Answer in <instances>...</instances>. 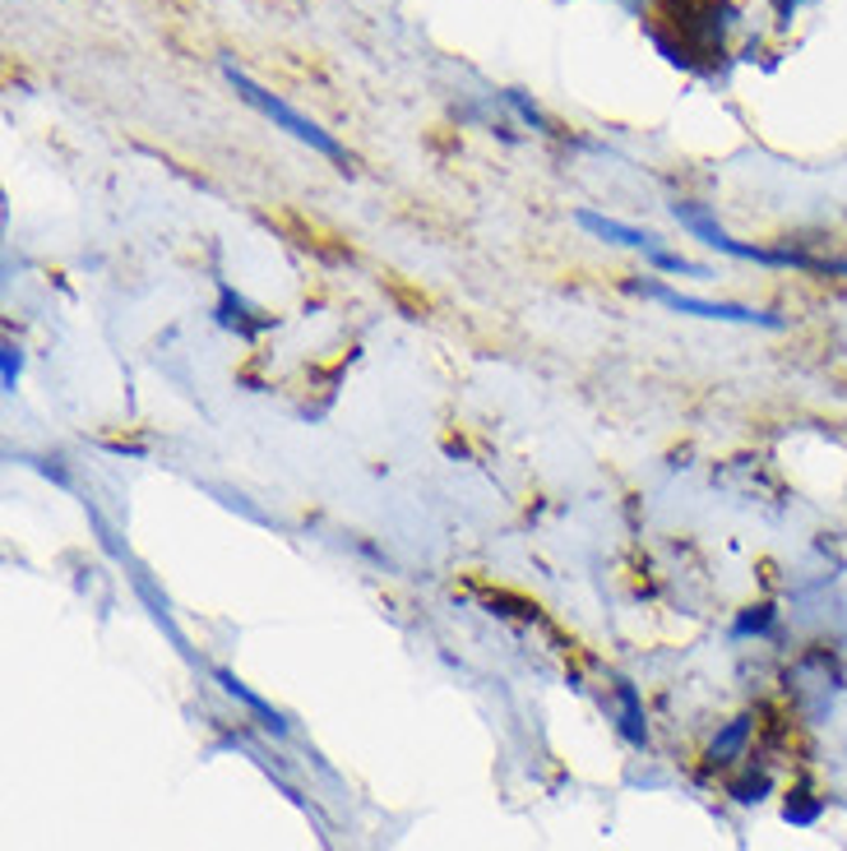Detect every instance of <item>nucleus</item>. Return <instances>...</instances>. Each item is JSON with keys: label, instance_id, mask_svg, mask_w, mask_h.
<instances>
[{"label": "nucleus", "instance_id": "nucleus-1", "mask_svg": "<svg viewBox=\"0 0 847 851\" xmlns=\"http://www.w3.org/2000/svg\"><path fill=\"white\" fill-rule=\"evenodd\" d=\"M228 79H232V88H237V93L241 98H246L255 111H264V117H270L274 125H283L287 134H293V140H301V144H310V148H316V153H324V158L329 163H339V172H352V153L339 144V140H333V134H324L316 121H306L301 117V111L297 107H287L283 98H274L270 93V88H260L255 79H246V75H241V70H228Z\"/></svg>", "mask_w": 847, "mask_h": 851}, {"label": "nucleus", "instance_id": "nucleus-2", "mask_svg": "<svg viewBox=\"0 0 847 851\" xmlns=\"http://www.w3.org/2000/svg\"><path fill=\"white\" fill-rule=\"evenodd\" d=\"M630 292H644L662 301L667 310H681V316H700V320H727V324H760V329H783L778 316H765V310H750V306H732V301H700V297H681L672 287H658V283H630Z\"/></svg>", "mask_w": 847, "mask_h": 851}, {"label": "nucleus", "instance_id": "nucleus-3", "mask_svg": "<svg viewBox=\"0 0 847 851\" xmlns=\"http://www.w3.org/2000/svg\"><path fill=\"white\" fill-rule=\"evenodd\" d=\"M264 218H270L283 236H293V241L301 245V251H310V255L333 259V264H339V259H352L348 245H329V241H339V236L324 232L320 222H306V218H301V213H293V209H287V213H264Z\"/></svg>", "mask_w": 847, "mask_h": 851}, {"label": "nucleus", "instance_id": "nucleus-4", "mask_svg": "<svg viewBox=\"0 0 847 851\" xmlns=\"http://www.w3.org/2000/svg\"><path fill=\"white\" fill-rule=\"evenodd\" d=\"M574 222L584 232H593V236H602V241H616V245H635V251H658V236L653 232H639V228H626V222H616V218H602V213H588V209H579L574 213Z\"/></svg>", "mask_w": 847, "mask_h": 851}, {"label": "nucleus", "instance_id": "nucleus-5", "mask_svg": "<svg viewBox=\"0 0 847 851\" xmlns=\"http://www.w3.org/2000/svg\"><path fill=\"white\" fill-rule=\"evenodd\" d=\"M213 681H218L222 689H228V694H232V699H237V704H246V708L255 712V718H260V727H264V731H270V736H287V722H283V712H274V708H270V704H264V699H260V694H255L251 685H241V681L232 676V671H228V666H218V671H213Z\"/></svg>", "mask_w": 847, "mask_h": 851}, {"label": "nucleus", "instance_id": "nucleus-6", "mask_svg": "<svg viewBox=\"0 0 847 851\" xmlns=\"http://www.w3.org/2000/svg\"><path fill=\"white\" fill-rule=\"evenodd\" d=\"M616 704H620V736L644 750L649 745V722H644V704H639V689L630 681H616Z\"/></svg>", "mask_w": 847, "mask_h": 851}, {"label": "nucleus", "instance_id": "nucleus-7", "mask_svg": "<svg viewBox=\"0 0 847 851\" xmlns=\"http://www.w3.org/2000/svg\"><path fill=\"white\" fill-rule=\"evenodd\" d=\"M750 731H755V722H750V718H732L718 736H713V745H708V764H737V754L746 750Z\"/></svg>", "mask_w": 847, "mask_h": 851}, {"label": "nucleus", "instance_id": "nucleus-8", "mask_svg": "<svg viewBox=\"0 0 847 851\" xmlns=\"http://www.w3.org/2000/svg\"><path fill=\"white\" fill-rule=\"evenodd\" d=\"M727 792H732V800H737V805H760L769 796V773H750L741 782H732Z\"/></svg>", "mask_w": 847, "mask_h": 851}, {"label": "nucleus", "instance_id": "nucleus-9", "mask_svg": "<svg viewBox=\"0 0 847 851\" xmlns=\"http://www.w3.org/2000/svg\"><path fill=\"white\" fill-rule=\"evenodd\" d=\"M820 810H824V805H820L811 792H796V796H788V805H783V819H788V824H815Z\"/></svg>", "mask_w": 847, "mask_h": 851}, {"label": "nucleus", "instance_id": "nucleus-10", "mask_svg": "<svg viewBox=\"0 0 847 851\" xmlns=\"http://www.w3.org/2000/svg\"><path fill=\"white\" fill-rule=\"evenodd\" d=\"M769 625H773V607H750L741 620H737V639H746V634H769Z\"/></svg>", "mask_w": 847, "mask_h": 851}, {"label": "nucleus", "instance_id": "nucleus-11", "mask_svg": "<svg viewBox=\"0 0 847 851\" xmlns=\"http://www.w3.org/2000/svg\"><path fill=\"white\" fill-rule=\"evenodd\" d=\"M649 259H653L658 268H667V274H695V278H704V268H700V264H690L685 255L662 251V245H658V251H649Z\"/></svg>", "mask_w": 847, "mask_h": 851}, {"label": "nucleus", "instance_id": "nucleus-12", "mask_svg": "<svg viewBox=\"0 0 847 851\" xmlns=\"http://www.w3.org/2000/svg\"><path fill=\"white\" fill-rule=\"evenodd\" d=\"M14 375H19V352L6 347V389H14Z\"/></svg>", "mask_w": 847, "mask_h": 851}]
</instances>
